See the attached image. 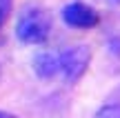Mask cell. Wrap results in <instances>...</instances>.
Returning <instances> with one entry per match:
<instances>
[{"label":"cell","instance_id":"1","mask_svg":"<svg viewBox=\"0 0 120 118\" xmlns=\"http://www.w3.org/2000/svg\"><path fill=\"white\" fill-rule=\"evenodd\" d=\"M51 34V18L42 7H27L16 25V36L25 45H42Z\"/></svg>","mask_w":120,"mask_h":118},{"label":"cell","instance_id":"2","mask_svg":"<svg viewBox=\"0 0 120 118\" xmlns=\"http://www.w3.org/2000/svg\"><path fill=\"white\" fill-rule=\"evenodd\" d=\"M91 60V49L87 45H73L60 53V74L67 83H76L82 78Z\"/></svg>","mask_w":120,"mask_h":118},{"label":"cell","instance_id":"3","mask_svg":"<svg viewBox=\"0 0 120 118\" xmlns=\"http://www.w3.org/2000/svg\"><path fill=\"white\" fill-rule=\"evenodd\" d=\"M62 18L69 27L76 29H89L98 25V13L85 2H71L62 9Z\"/></svg>","mask_w":120,"mask_h":118},{"label":"cell","instance_id":"4","mask_svg":"<svg viewBox=\"0 0 120 118\" xmlns=\"http://www.w3.org/2000/svg\"><path fill=\"white\" fill-rule=\"evenodd\" d=\"M34 69L40 78H51L60 71V53L53 51H40L34 58Z\"/></svg>","mask_w":120,"mask_h":118},{"label":"cell","instance_id":"5","mask_svg":"<svg viewBox=\"0 0 120 118\" xmlns=\"http://www.w3.org/2000/svg\"><path fill=\"white\" fill-rule=\"evenodd\" d=\"M94 118H120V105L113 103V105H105L96 111Z\"/></svg>","mask_w":120,"mask_h":118},{"label":"cell","instance_id":"6","mask_svg":"<svg viewBox=\"0 0 120 118\" xmlns=\"http://www.w3.org/2000/svg\"><path fill=\"white\" fill-rule=\"evenodd\" d=\"M11 2L13 0H0V31H2L4 22L9 18V11H11Z\"/></svg>","mask_w":120,"mask_h":118},{"label":"cell","instance_id":"7","mask_svg":"<svg viewBox=\"0 0 120 118\" xmlns=\"http://www.w3.org/2000/svg\"><path fill=\"white\" fill-rule=\"evenodd\" d=\"M113 2H118V4H120V0H113Z\"/></svg>","mask_w":120,"mask_h":118}]
</instances>
